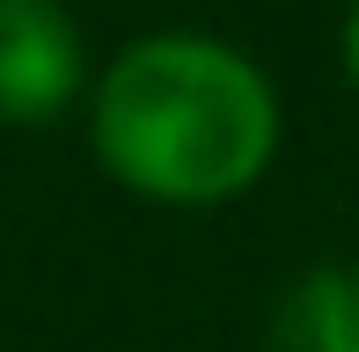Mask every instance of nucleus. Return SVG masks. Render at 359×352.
<instances>
[{
    "instance_id": "7ed1b4c3",
    "label": "nucleus",
    "mask_w": 359,
    "mask_h": 352,
    "mask_svg": "<svg viewBox=\"0 0 359 352\" xmlns=\"http://www.w3.org/2000/svg\"><path fill=\"white\" fill-rule=\"evenodd\" d=\"M271 352H359V271L316 264L271 309Z\"/></svg>"
},
{
    "instance_id": "20e7f679",
    "label": "nucleus",
    "mask_w": 359,
    "mask_h": 352,
    "mask_svg": "<svg viewBox=\"0 0 359 352\" xmlns=\"http://www.w3.org/2000/svg\"><path fill=\"white\" fill-rule=\"evenodd\" d=\"M345 74H352V88H359V8H352V22H345Z\"/></svg>"
},
{
    "instance_id": "f257e3e1",
    "label": "nucleus",
    "mask_w": 359,
    "mask_h": 352,
    "mask_svg": "<svg viewBox=\"0 0 359 352\" xmlns=\"http://www.w3.org/2000/svg\"><path fill=\"white\" fill-rule=\"evenodd\" d=\"M279 147L271 81L220 37H140L95 95V154L118 184L169 205H213L264 176Z\"/></svg>"
},
{
    "instance_id": "f03ea898",
    "label": "nucleus",
    "mask_w": 359,
    "mask_h": 352,
    "mask_svg": "<svg viewBox=\"0 0 359 352\" xmlns=\"http://www.w3.org/2000/svg\"><path fill=\"white\" fill-rule=\"evenodd\" d=\"M81 95V37L59 0H0V118L44 125Z\"/></svg>"
}]
</instances>
